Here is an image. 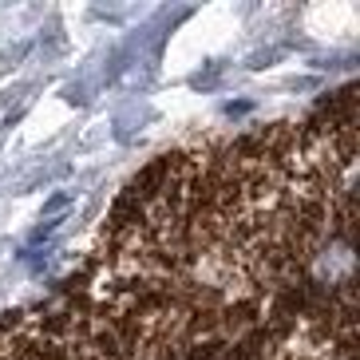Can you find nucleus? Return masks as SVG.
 Segmentation results:
<instances>
[]
</instances>
